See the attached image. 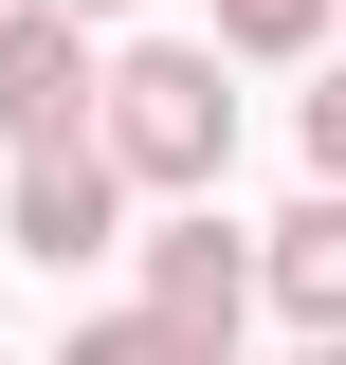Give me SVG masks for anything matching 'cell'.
I'll list each match as a JSON object with an SVG mask.
<instances>
[{
	"label": "cell",
	"instance_id": "1",
	"mask_svg": "<svg viewBox=\"0 0 346 365\" xmlns=\"http://www.w3.org/2000/svg\"><path fill=\"white\" fill-rule=\"evenodd\" d=\"M91 128H110L128 182H182V201H201V182L237 165V91H219L201 37H146V55H110V110H91Z\"/></svg>",
	"mask_w": 346,
	"mask_h": 365
},
{
	"label": "cell",
	"instance_id": "2",
	"mask_svg": "<svg viewBox=\"0 0 346 365\" xmlns=\"http://www.w3.org/2000/svg\"><path fill=\"white\" fill-rule=\"evenodd\" d=\"M91 110H110V73H91V19L19 0V19H0V146H73Z\"/></svg>",
	"mask_w": 346,
	"mask_h": 365
},
{
	"label": "cell",
	"instance_id": "3",
	"mask_svg": "<svg viewBox=\"0 0 346 365\" xmlns=\"http://www.w3.org/2000/svg\"><path fill=\"white\" fill-rule=\"evenodd\" d=\"M110 220H128V165H110V128H73V146H19V256H37V274L110 256Z\"/></svg>",
	"mask_w": 346,
	"mask_h": 365
},
{
	"label": "cell",
	"instance_id": "4",
	"mask_svg": "<svg viewBox=\"0 0 346 365\" xmlns=\"http://www.w3.org/2000/svg\"><path fill=\"white\" fill-rule=\"evenodd\" d=\"M256 292H273V256H237L219 220H164V237H146V311H164L182 347H237V311H256Z\"/></svg>",
	"mask_w": 346,
	"mask_h": 365
},
{
	"label": "cell",
	"instance_id": "5",
	"mask_svg": "<svg viewBox=\"0 0 346 365\" xmlns=\"http://www.w3.org/2000/svg\"><path fill=\"white\" fill-rule=\"evenodd\" d=\"M273 311H310V347H346V201L273 220Z\"/></svg>",
	"mask_w": 346,
	"mask_h": 365
},
{
	"label": "cell",
	"instance_id": "6",
	"mask_svg": "<svg viewBox=\"0 0 346 365\" xmlns=\"http://www.w3.org/2000/svg\"><path fill=\"white\" fill-rule=\"evenodd\" d=\"M73 365H219V347H182L164 311H91V329H73Z\"/></svg>",
	"mask_w": 346,
	"mask_h": 365
},
{
	"label": "cell",
	"instance_id": "7",
	"mask_svg": "<svg viewBox=\"0 0 346 365\" xmlns=\"http://www.w3.org/2000/svg\"><path fill=\"white\" fill-rule=\"evenodd\" d=\"M328 37V0H219V55H310Z\"/></svg>",
	"mask_w": 346,
	"mask_h": 365
},
{
	"label": "cell",
	"instance_id": "8",
	"mask_svg": "<svg viewBox=\"0 0 346 365\" xmlns=\"http://www.w3.org/2000/svg\"><path fill=\"white\" fill-rule=\"evenodd\" d=\"M310 165H328V201H346V73L310 91Z\"/></svg>",
	"mask_w": 346,
	"mask_h": 365
},
{
	"label": "cell",
	"instance_id": "9",
	"mask_svg": "<svg viewBox=\"0 0 346 365\" xmlns=\"http://www.w3.org/2000/svg\"><path fill=\"white\" fill-rule=\"evenodd\" d=\"M55 19H128V0H55Z\"/></svg>",
	"mask_w": 346,
	"mask_h": 365
},
{
	"label": "cell",
	"instance_id": "10",
	"mask_svg": "<svg viewBox=\"0 0 346 365\" xmlns=\"http://www.w3.org/2000/svg\"><path fill=\"white\" fill-rule=\"evenodd\" d=\"M310 365H346V347H310Z\"/></svg>",
	"mask_w": 346,
	"mask_h": 365
},
{
	"label": "cell",
	"instance_id": "11",
	"mask_svg": "<svg viewBox=\"0 0 346 365\" xmlns=\"http://www.w3.org/2000/svg\"><path fill=\"white\" fill-rule=\"evenodd\" d=\"M0 19H19V0H0Z\"/></svg>",
	"mask_w": 346,
	"mask_h": 365
}]
</instances>
